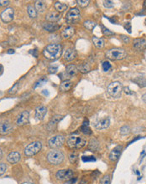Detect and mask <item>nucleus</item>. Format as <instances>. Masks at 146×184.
<instances>
[{
    "label": "nucleus",
    "instance_id": "nucleus-46",
    "mask_svg": "<svg viewBox=\"0 0 146 184\" xmlns=\"http://www.w3.org/2000/svg\"><path fill=\"white\" fill-rule=\"evenodd\" d=\"M121 39H123V41H124V43H126V44H127V43H129V37L128 36H124V35H122V36H121Z\"/></svg>",
    "mask_w": 146,
    "mask_h": 184
},
{
    "label": "nucleus",
    "instance_id": "nucleus-17",
    "mask_svg": "<svg viewBox=\"0 0 146 184\" xmlns=\"http://www.w3.org/2000/svg\"><path fill=\"white\" fill-rule=\"evenodd\" d=\"M122 150H123V146H117L116 147H114L109 153V160L112 162L117 161L120 157Z\"/></svg>",
    "mask_w": 146,
    "mask_h": 184
},
{
    "label": "nucleus",
    "instance_id": "nucleus-47",
    "mask_svg": "<svg viewBox=\"0 0 146 184\" xmlns=\"http://www.w3.org/2000/svg\"><path fill=\"white\" fill-rule=\"evenodd\" d=\"M142 100H143L145 103H146V93L142 95Z\"/></svg>",
    "mask_w": 146,
    "mask_h": 184
},
{
    "label": "nucleus",
    "instance_id": "nucleus-49",
    "mask_svg": "<svg viewBox=\"0 0 146 184\" xmlns=\"http://www.w3.org/2000/svg\"><path fill=\"white\" fill-rule=\"evenodd\" d=\"M21 184H34L32 183H29V182H25V183H23Z\"/></svg>",
    "mask_w": 146,
    "mask_h": 184
},
{
    "label": "nucleus",
    "instance_id": "nucleus-42",
    "mask_svg": "<svg viewBox=\"0 0 146 184\" xmlns=\"http://www.w3.org/2000/svg\"><path fill=\"white\" fill-rule=\"evenodd\" d=\"M82 161L83 162H94L96 159L94 157H82Z\"/></svg>",
    "mask_w": 146,
    "mask_h": 184
},
{
    "label": "nucleus",
    "instance_id": "nucleus-18",
    "mask_svg": "<svg viewBox=\"0 0 146 184\" xmlns=\"http://www.w3.org/2000/svg\"><path fill=\"white\" fill-rule=\"evenodd\" d=\"M47 114V108L44 105H40L35 109V117L39 121L44 120L45 115Z\"/></svg>",
    "mask_w": 146,
    "mask_h": 184
},
{
    "label": "nucleus",
    "instance_id": "nucleus-2",
    "mask_svg": "<svg viewBox=\"0 0 146 184\" xmlns=\"http://www.w3.org/2000/svg\"><path fill=\"white\" fill-rule=\"evenodd\" d=\"M66 143L70 149H81L87 145V141L80 136L72 135L67 138Z\"/></svg>",
    "mask_w": 146,
    "mask_h": 184
},
{
    "label": "nucleus",
    "instance_id": "nucleus-37",
    "mask_svg": "<svg viewBox=\"0 0 146 184\" xmlns=\"http://www.w3.org/2000/svg\"><path fill=\"white\" fill-rule=\"evenodd\" d=\"M76 3H77L78 5L80 6V7H81V8H85V7L88 6L89 3H90V1H89V0H78V1H76Z\"/></svg>",
    "mask_w": 146,
    "mask_h": 184
},
{
    "label": "nucleus",
    "instance_id": "nucleus-32",
    "mask_svg": "<svg viewBox=\"0 0 146 184\" xmlns=\"http://www.w3.org/2000/svg\"><path fill=\"white\" fill-rule=\"evenodd\" d=\"M83 25H84V27H85V29H87V30L92 31V29L96 27L97 24H96L95 22L91 21V20H87V21L84 22Z\"/></svg>",
    "mask_w": 146,
    "mask_h": 184
},
{
    "label": "nucleus",
    "instance_id": "nucleus-43",
    "mask_svg": "<svg viewBox=\"0 0 146 184\" xmlns=\"http://www.w3.org/2000/svg\"><path fill=\"white\" fill-rule=\"evenodd\" d=\"M57 66H53V65H51V66H50L48 69V72L50 74H55L56 71H57Z\"/></svg>",
    "mask_w": 146,
    "mask_h": 184
},
{
    "label": "nucleus",
    "instance_id": "nucleus-25",
    "mask_svg": "<svg viewBox=\"0 0 146 184\" xmlns=\"http://www.w3.org/2000/svg\"><path fill=\"white\" fill-rule=\"evenodd\" d=\"M54 8L58 13H62L68 9V4L61 2H55L54 4Z\"/></svg>",
    "mask_w": 146,
    "mask_h": 184
},
{
    "label": "nucleus",
    "instance_id": "nucleus-29",
    "mask_svg": "<svg viewBox=\"0 0 146 184\" xmlns=\"http://www.w3.org/2000/svg\"><path fill=\"white\" fill-rule=\"evenodd\" d=\"M99 148V142H97V139L92 138L89 142V149L92 150V152H96Z\"/></svg>",
    "mask_w": 146,
    "mask_h": 184
},
{
    "label": "nucleus",
    "instance_id": "nucleus-35",
    "mask_svg": "<svg viewBox=\"0 0 146 184\" xmlns=\"http://www.w3.org/2000/svg\"><path fill=\"white\" fill-rule=\"evenodd\" d=\"M19 87V83L14 84V85L13 87H11L10 89H9V95H14L17 91H18Z\"/></svg>",
    "mask_w": 146,
    "mask_h": 184
},
{
    "label": "nucleus",
    "instance_id": "nucleus-26",
    "mask_svg": "<svg viewBox=\"0 0 146 184\" xmlns=\"http://www.w3.org/2000/svg\"><path fill=\"white\" fill-rule=\"evenodd\" d=\"M72 86V82L70 80H63L60 84V89L63 92L68 91Z\"/></svg>",
    "mask_w": 146,
    "mask_h": 184
},
{
    "label": "nucleus",
    "instance_id": "nucleus-30",
    "mask_svg": "<svg viewBox=\"0 0 146 184\" xmlns=\"http://www.w3.org/2000/svg\"><path fill=\"white\" fill-rule=\"evenodd\" d=\"M81 132H83L85 135H90L92 132H91V130H90V128H89V126H88V121H85L83 123H82V126L81 127Z\"/></svg>",
    "mask_w": 146,
    "mask_h": 184
},
{
    "label": "nucleus",
    "instance_id": "nucleus-7",
    "mask_svg": "<svg viewBox=\"0 0 146 184\" xmlns=\"http://www.w3.org/2000/svg\"><path fill=\"white\" fill-rule=\"evenodd\" d=\"M78 72V69L76 65H73V64H70L68 65L65 70L64 72L60 74V78L63 80H70L73 76H75L76 74Z\"/></svg>",
    "mask_w": 146,
    "mask_h": 184
},
{
    "label": "nucleus",
    "instance_id": "nucleus-12",
    "mask_svg": "<svg viewBox=\"0 0 146 184\" xmlns=\"http://www.w3.org/2000/svg\"><path fill=\"white\" fill-rule=\"evenodd\" d=\"M29 111L24 110L18 116L16 124L19 126H24V125H26V124L29 123Z\"/></svg>",
    "mask_w": 146,
    "mask_h": 184
},
{
    "label": "nucleus",
    "instance_id": "nucleus-38",
    "mask_svg": "<svg viewBox=\"0 0 146 184\" xmlns=\"http://www.w3.org/2000/svg\"><path fill=\"white\" fill-rule=\"evenodd\" d=\"M69 160L71 163H75L77 160V155L75 152H71L69 154Z\"/></svg>",
    "mask_w": 146,
    "mask_h": 184
},
{
    "label": "nucleus",
    "instance_id": "nucleus-10",
    "mask_svg": "<svg viewBox=\"0 0 146 184\" xmlns=\"http://www.w3.org/2000/svg\"><path fill=\"white\" fill-rule=\"evenodd\" d=\"M74 176V173L72 170L70 169H63V170H59L56 174H55V177L56 178L61 180V181H68L73 178Z\"/></svg>",
    "mask_w": 146,
    "mask_h": 184
},
{
    "label": "nucleus",
    "instance_id": "nucleus-22",
    "mask_svg": "<svg viewBox=\"0 0 146 184\" xmlns=\"http://www.w3.org/2000/svg\"><path fill=\"white\" fill-rule=\"evenodd\" d=\"M74 34H75V29L73 27L69 26L65 28L64 30H62L60 34L63 39H70L74 35Z\"/></svg>",
    "mask_w": 146,
    "mask_h": 184
},
{
    "label": "nucleus",
    "instance_id": "nucleus-11",
    "mask_svg": "<svg viewBox=\"0 0 146 184\" xmlns=\"http://www.w3.org/2000/svg\"><path fill=\"white\" fill-rule=\"evenodd\" d=\"M14 10L12 8H7L6 9L3 11L1 13L0 18L2 19V21L4 23H9L13 20L14 19Z\"/></svg>",
    "mask_w": 146,
    "mask_h": 184
},
{
    "label": "nucleus",
    "instance_id": "nucleus-6",
    "mask_svg": "<svg viewBox=\"0 0 146 184\" xmlns=\"http://www.w3.org/2000/svg\"><path fill=\"white\" fill-rule=\"evenodd\" d=\"M42 143L40 142H34L29 144L27 147L24 148V154L26 157H32L41 150Z\"/></svg>",
    "mask_w": 146,
    "mask_h": 184
},
{
    "label": "nucleus",
    "instance_id": "nucleus-14",
    "mask_svg": "<svg viewBox=\"0 0 146 184\" xmlns=\"http://www.w3.org/2000/svg\"><path fill=\"white\" fill-rule=\"evenodd\" d=\"M14 127L10 122L9 121H0V134L1 135H8L13 131Z\"/></svg>",
    "mask_w": 146,
    "mask_h": 184
},
{
    "label": "nucleus",
    "instance_id": "nucleus-36",
    "mask_svg": "<svg viewBox=\"0 0 146 184\" xmlns=\"http://www.w3.org/2000/svg\"><path fill=\"white\" fill-rule=\"evenodd\" d=\"M101 184H110L111 183V178L109 175H104L103 178H101L100 181Z\"/></svg>",
    "mask_w": 146,
    "mask_h": 184
},
{
    "label": "nucleus",
    "instance_id": "nucleus-41",
    "mask_svg": "<svg viewBox=\"0 0 146 184\" xmlns=\"http://www.w3.org/2000/svg\"><path fill=\"white\" fill-rule=\"evenodd\" d=\"M102 29H103V33L104 35H107V36H110V35H114V34L112 31H110L108 29L105 28V27L102 25Z\"/></svg>",
    "mask_w": 146,
    "mask_h": 184
},
{
    "label": "nucleus",
    "instance_id": "nucleus-23",
    "mask_svg": "<svg viewBox=\"0 0 146 184\" xmlns=\"http://www.w3.org/2000/svg\"><path fill=\"white\" fill-rule=\"evenodd\" d=\"M44 30L48 32H55L56 31L60 28L59 25H57L56 24L54 23H44L42 24Z\"/></svg>",
    "mask_w": 146,
    "mask_h": 184
},
{
    "label": "nucleus",
    "instance_id": "nucleus-3",
    "mask_svg": "<svg viewBox=\"0 0 146 184\" xmlns=\"http://www.w3.org/2000/svg\"><path fill=\"white\" fill-rule=\"evenodd\" d=\"M65 156L61 151L58 149H52L50 152L47 154V161L52 165H60L63 163Z\"/></svg>",
    "mask_w": 146,
    "mask_h": 184
},
{
    "label": "nucleus",
    "instance_id": "nucleus-24",
    "mask_svg": "<svg viewBox=\"0 0 146 184\" xmlns=\"http://www.w3.org/2000/svg\"><path fill=\"white\" fill-rule=\"evenodd\" d=\"M35 9L39 13H44L45 11L46 10V4H45V1H41V0L35 1Z\"/></svg>",
    "mask_w": 146,
    "mask_h": 184
},
{
    "label": "nucleus",
    "instance_id": "nucleus-50",
    "mask_svg": "<svg viewBox=\"0 0 146 184\" xmlns=\"http://www.w3.org/2000/svg\"><path fill=\"white\" fill-rule=\"evenodd\" d=\"M2 156H3V152H2V150L0 149V159L2 158Z\"/></svg>",
    "mask_w": 146,
    "mask_h": 184
},
{
    "label": "nucleus",
    "instance_id": "nucleus-28",
    "mask_svg": "<svg viewBox=\"0 0 146 184\" xmlns=\"http://www.w3.org/2000/svg\"><path fill=\"white\" fill-rule=\"evenodd\" d=\"M77 69H78V71H80L83 74L88 73V72L91 71V66L87 63H83L77 66Z\"/></svg>",
    "mask_w": 146,
    "mask_h": 184
},
{
    "label": "nucleus",
    "instance_id": "nucleus-9",
    "mask_svg": "<svg viewBox=\"0 0 146 184\" xmlns=\"http://www.w3.org/2000/svg\"><path fill=\"white\" fill-rule=\"evenodd\" d=\"M65 142V137L60 135H57L51 137L48 141V146L51 149H57L63 146Z\"/></svg>",
    "mask_w": 146,
    "mask_h": 184
},
{
    "label": "nucleus",
    "instance_id": "nucleus-39",
    "mask_svg": "<svg viewBox=\"0 0 146 184\" xmlns=\"http://www.w3.org/2000/svg\"><path fill=\"white\" fill-rule=\"evenodd\" d=\"M6 170H7V165H6L5 163H0V177L5 173Z\"/></svg>",
    "mask_w": 146,
    "mask_h": 184
},
{
    "label": "nucleus",
    "instance_id": "nucleus-4",
    "mask_svg": "<svg viewBox=\"0 0 146 184\" xmlns=\"http://www.w3.org/2000/svg\"><path fill=\"white\" fill-rule=\"evenodd\" d=\"M127 55V52L121 48H113L107 50L106 57L111 60H121L124 59Z\"/></svg>",
    "mask_w": 146,
    "mask_h": 184
},
{
    "label": "nucleus",
    "instance_id": "nucleus-19",
    "mask_svg": "<svg viewBox=\"0 0 146 184\" xmlns=\"http://www.w3.org/2000/svg\"><path fill=\"white\" fill-rule=\"evenodd\" d=\"M63 57H64V59L66 60V61H68V62L72 61V60L75 59L76 57V49H72V48L66 49L65 51V53H64Z\"/></svg>",
    "mask_w": 146,
    "mask_h": 184
},
{
    "label": "nucleus",
    "instance_id": "nucleus-5",
    "mask_svg": "<svg viewBox=\"0 0 146 184\" xmlns=\"http://www.w3.org/2000/svg\"><path fill=\"white\" fill-rule=\"evenodd\" d=\"M123 92V84L119 81H114L108 84V93L114 98H119Z\"/></svg>",
    "mask_w": 146,
    "mask_h": 184
},
{
    "label": "nucleus",
    "instance_id": "nucleus-13",
    "mask_svg": "<svg viewBox=\"0 0 146 184\" xmlns=\"http://www.w3.org/2000/svg\"><path fill=\"white\" fill-rule=\"evenodd\" d=\"M62 119H63V116H61V115H55L54 116H52L51 119H50V121L48 122L47 126H46L47 130L50 131V132L53 131L55 128L56 127L57 124H58Z\"/></svg>",
    "mask_w": 146,
    "mask_h": 184
},
{
    "label": "nucleus",
    "instance_id": "nucleus-27",
    "mask_svg": "<svg viewBox=\"0 0 146 184\" xmlns=\"http://www.w3.org/2000/svg\"><path fill=\"white\" fill-rule=\"evenodd\" d=\"M93 44L97 48V49H102L104 47V40L102 38H98V37L93 36L92 39Z\"/></svg>",
    "mask_w": 146,
    "mask_h": 184
},
{
    "label": "nucleus",
    "instance_id": "nucleus-15",
    "mask_svg": "<svg viewBox=\"0 0 146 184\" xmlns=\"http://www.w3.org/2000/svg\"><path fill=\"white\" fill-rule=\"evenodd\" d=\"M95 128L97 130H104V129H107L110 126V120L108 117H104V118H102L100 120L95 123Z\"/></svg>",
    "mask_w": 146,
    "mask_h": 184
},
{
    "label": "nucleus",
    "instance_id": "nucleus-48",
    "mask_svg": "<svg viewBox=\"0 0 146 184\" xmlns=\"http://www.w3.org/2000/svg\"><path fill=\"white\" fill-rule=\"evenodd\" d=\"M7 53H8L9 54H14V49H9V50L7 51Z\"/></svg>",
    "mask_w": 146,
    "mask_h": 184
},
{
    "label": "nucleus",
    "instance_id": "nucleus-34",
    "mask_svg": "<svg viewBox=\"0 0 146 184\" xmlns=\"http://www.w3.org/2000/svg\"><path fill=\"white\" fill-rule=\"evenodd\" d=\"M102 68H103V71L107 72V71H108L110 69L112 68V64H111V63H110L109 61L106 60V61H104L103 63V64H102Z\"/></svg>",
    "mask_w": 146,
    "mask_h": 184
},
{
    "label": "nucleus",
    "instance_id": "nucleus-16",
    "mask_svg": "<svg viewBox=\"0 0 146 184\" xmlns=\"http://www.w3.org/2000/svg\"><path fill=\"white\" fill-rule=\"evenodd\" d=\"M133 46L135 49L136 50H144L146 49V39L144 38H139L135 39L133 41Z\"/></svg>",
    "mask_w": 146,
    "mask_h": 184
},
{
    "label": "nucleus",
    "instance_id": "nucleus-44",
    "mask_svg": "<svg viewBox=\"0 0 146 184\" xmlns=\"http://www.w3.org/2000/svg\"><path fill=\"white\" fill-rule=\"evenodd\" d=\"M45 81H47V79H45V78H41V79L39 80L38 82H36V83H35V86H34V88H36V87H37V86H39V85H41V84H44Z\"/></svg>",
    "mask_w": 146,
    "mask_h": 184
},
{
    "label": "nucleus",
    "instance_id": "nucleus-20",
    "mask_svg": "<svg viewBox=\"0 0 146 184\" xmlns=\"http://www.w3.org/2000/svg\"><path fill=\"white\" fill-rule=\"evenodd\" d=\"M20 159H21V155L18 152H12L7 157V161L12 164L19 163L20 161Z\"/></svg>",
    "mask_w": 146,
    "mask_h": 184
},
{
    "label": "nucleus",
    "instance_id": "nucleus-33",
    "mask_svg": "<svg viewBox=\"0 0 146 184\" xmlns=\"http://www.w3.org/2000/svg\"><path fill=\"white\" fill-rule=\"evenodd\" d=\"M131 132V129H130L129 126H128V125H125V126H122L121 128H120V134L122 135V136H127V135H129Z\"/></svg>",
    "mask_w": 146,
    "mask_h": 184
},
{
    "label": "nucleus",
    "instance_id": "nucleus-31",
    "mask_svg": "<svg viewBox=\"0 0 146 184\" xmlns=\"http://www.w3.org/2000/svg\"><path fill=\"white\" fill-rule=\"evenodd\" d=\"M27 12L29 16L31 18V19H35L37 17V11L35 10V7H33L32 5H29L27 7Z\"/></svg>",
    "mask_w": 146,
    "mask_h": 184
},
{
    "label": "nucleus",
    "instance_id": "nucleus-40",
    "mask_svg": "<svg viewBox=\"0 0 146 184\" xmlns=\"http://www.w3.org/2000/svg\"><path fill=\"white\" fill-rule=\"evenodd\" d=\"M103 6L107 9H112L114 6V2L112 1H109V0H107V1H103Z\"/></svg>",
    "mask_w": 146,
    "mask_h": 184
},
{
    "label": "nucleus",
    "instance_id": "nucleus-21",
    "mask_svg": "<svg viewBox=\"0 0 146 184\" xmlns=\"http://www.w3.org/2000/svg\"><path fill=\"white\" fill-rule=\"evenodd\" d=\"M60 14L58 12H50L45 15V19L50 23H55L60 19Z\"/></svg>",
    "mask_w": 146,
    "mask_h": 184
},
{
    "label": "nucleus",
    "instance_id": "nucleus-45",
    "mask_svg": "<svg viewBox=\"0 0 146 184\" xmlns=\"http://www.w3.org/2000/svg\"><path fill=\"white\" fill-rule=\"evenodd\" d=\"M9 4H10V2L8 1V0H0V6L1 7H6V6L9 5Z\"/></svg>",
    "mask_w": 146,
    "mask_h": 184
},
{
    "label": "nucleus",
    "instance_id": "nucleus-8",
    "mask_svg": "<svg viewBox=\"0 0 146 184\" xmlns=\"http://www.w3.org/2000/svg\"><path fill=\"white\" fill-rule=\"evenodd\" d=\"M81 19V12L77 9V8H73L70 9V10L67 12L66 16H65V19L69 24H74L77 22Z\"/></svg>",
    "mask_w": 146,
    "mask_h": 184
},
{
    "label": "nucleus",
    "instance_id": "nucleus-1",
    "mask_svg": "<svg viewBox=\"0 0 146 184\" xmlns=\"http://www.w3.org/2000/svg\"><path fill=\"white\" fill-rule=\"evenodd\" d=\"M62 54V46L60 44L53 43L50 44L44 49L43 55L50 60H55L60 57Z\"/></svg>",
    "mask_w": 146,
    "mask_h": 184
}]
</instances>
